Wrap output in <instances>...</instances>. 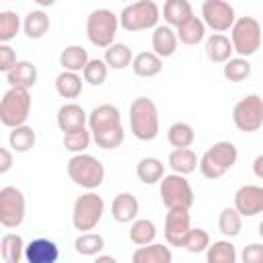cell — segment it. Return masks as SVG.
<instances>
[{"mask_svg": "<svg viewBox=\"0 0 263 263\" xmlns=\"http://www.w3.org/2000/svg\"><path fill=\"white\" fill-rule=\"evenodd\" d=\"M238 160V150L232 142H216L212 144L199 158V173L210 179V181H216L220 177H224Z\"/></svg>", "mask_w": 263, "mask_h": 263, "instance_id": "6da1fadb", "label": "cell"}, {"mask_svg": "<svg viewBox=\"0 0 263 263\" xmlns=\"http://www.w3.org/2000/svg\"><path fill=\"white\" fill-rule=\"evenodd\" d=\"M129 127L132 134L142 140V142H150L158 136V109L154 105L152 99L148 97H138L132 101L129 105Z\"/></svg>", "mask_w": 263, "mask_h": 263, "instance_id": "7a4b0ae2", "label": "cell"}, {"mask_svg": "<svg viewBox=\"0 0 263 263\" xmlns=\"http://www.w3.org/2000/svg\"><path fill=\"white\" fill-rule=\"evenodd\" d=\"M68 177L82 189L95 191L105 181V166L92 154H74L66 164Z\"/></svg>", "mask_w": 263, "mask_h": 263, "instance_id": "3957f363", "label": "cell"}, {"mask_svg": "<svg viewBox=\"0 0 263 263\" xmlns=\"http://www.w3.org/2000/svg\"><path fill=\"white\" fill-rule=\"evenodd\" d=\"M160 18V8L154 0H138L132 4H125L119 12V25L127 33L156 29Z\"/></svg>", "mask_w": 263, "mask_h": 263, "instance_id": "277c9868", "label": "cell"}, {"mask_svg": "<svg viewBox=\"0 0 263 263\" xmlns=\"http://www.w3.org/2000/svg\"><path fill=\"white\" fill-rule=\"evenodd\" d=\"M119 27V16L109 8H95L86 16V37L95 47L101 49H107L115 43V33Z\"/></svg>", "mask_w": 263, "mask_h": 263, "instance_id": "5b68a950", "label": "cell"}, {"mask_svg": "<svg viewBox=\"0 0 263 263\" xmlns=\"http://www.w3.org/2000/svg\"><path fill=\"white\" fill-rule=\"evenodd\" d=\"M261 39H263V29L255 16H240L230 29V41L238 58H249L257 53V49L261 47Z\"/></svg>", "mask_w": 263, "mask_h": 263, "instance_id": "8992f818", "label": "cell"}, {"mask_svg": "<svg viewBox=\"0 0 263 263\" xmlns=\"http://www.w3.org/2000/svg\"><path fill=\"white\" fill-rule=\"evenodd\" d=\"M31 113V95L27 88H8L0 101V121L6 127L25 125Z\"/></svg>", "mask_w": 263, "mask_h": 263, "instance_id": "52a82bcc", "label": "cell"}, {"mask_svg": "<svg viewBox=\"0 0 263 263\" xmlns=\"http://www.w3.org/2000/svg\"><path fill=\"white\" fill-rule=\"evenodd\" d=\"M158 185H160L158 187L160 201L166 205V210H173V208L191 210V205L195 201V193H193V187L187 181V177L171 173V175H164Z\"/></svg>", "mask_w": 263, "mask_h": 263, "instance_id": "ba28073f", "label": "cell"}, {"mask_svg": "<svg viewBox=\"0 0 263 263\" xmlns=\"http://www.w3.org/2000/svg\"><path fill=\"white\" fill-rule=\"evenodd\" d=\"M105 214V201L99 193L88 191L82 193L80 197H76L74 208H72V224L76 230L82 232H90L103 218Z\"/></svg>", "mask_w": 263, "mask_h": 263, "instance_id": "9c48e42d", "label": "cell"}, {"mask_svg": "<svg viewBox=\"0 0 263 263\" xmlns=\"http://www.w3.org/2000/svg\"><path fill=\"white\" fill-rule=\"evenodd\" d=\"M232 121L236 129L245 134H253L263 127V97L247 95L232 109Z\"/></svg>", "mask_w": 263, "mask_h": 263, "instance_id": "30bf717a", "label": "cell"}, {"mask_svg": "<svg viewBox=\"0 0 263 263\" xmlns=\"http://www.w3.org/2000/svg\"><path fill=\"white\" fill-rule=\"evenodd\" d=\"M27 214V199L25 193L14 187L6 185L0 189V224L4 228H18Z\"/></svg>", "mask_w": 263, "mask_h": 263, "instance_id": "8fae6325", "label": "cell"}, {"mask_svg": "<svg viewBox=\"0 0 263 263\" xmlns=\"http://www.w3.org/2000/svg\"><path fill=\"white\" fill-rule=\"evenodd\" d=\"M201 21L216 33L230 31L236 23L234 6L226 0H205L201 4Z\"/></svg>", "mask_w": 263, "mask_h": 263, "instance_id": "7c38bea8", "label": "cell"}, {"mask_svg": "<svg viewBox=\"0 0 263 263\" xmlns=\"http://www.w3.org/2000/svg\"><path fill=\"white\" fill-rule=\"evenodd\" d=\"M88 129L92 134V138L95 136H103V134H111V132H117V129H123L119 109L115 105H111V103L95 107L88 113Z\"/></svg>", "mask_w": 263, "mask_h": 263, "instance_id": "4fadbf2b", "label": "cell"}, {"mask_svg": "<svg viewBox=\"0 0 263 263\" xmlns=\"http://www.w3.org/2000/svg\"><path fill=\"white\" fill-rule=\"evenodd\" d=\"M191 230V216L189 210H181V208H173L166 212L164 218V238L171 247H183L185 236Z\"/></svg>", "mask_w": 263, "mask_h": 263, "instance_id": "5bb4252c", "label": "cell"}, {"mask_svg": "<svg viewBox=\"0 0 263 263\" xmlns=\"http://www.w3.org/2000/svg\"><path fill=\"white\" fill-rule=\"evenodd\" d=\"M234 210L242 218H253L263 214V187L261 185H242L234 193Z\"/></svg>", "mask_w": 263, "mask_h": 263, "instance_id": "9a60e30c", "label": "cell"}, {"mask_svg": "<svg viewBox=\"0 0 263 263\" xmlns=\"http://www.w3.org/2000/svg\"><path fill=\"white\" fill-rule=\"evenodd\" d=\"M58 259H60V249L51 238L39 236L25 247L27 263H58Z\"/></svg>", "mask_w": 263, "mask_h": 263, "instance_id": "2e32d148", "label": "cell"}, {"mask_svg": "<svg viewBox=\"0 0 263 263\" xmlns=\"http://www.w3.org/2000/svg\"><path fill=\"white\" fill-rule=\"evenodd\" d=\"M55 121H58V127L64 134H68V132H76V129L86 127L88 125V113L78 103H64L58 109Z\"/></svg>", "mask_w": 263, "mask_h": 263, "instance_id": "e0dca14e", "label": "cell"}, {"mask_svg": "<svg viewBox=\"0 0 263 263\" xmlns=\"http://www.w3.org/2000/svg\"><path fill=\"white\" fill-rule=\"evenodd\" d=\"M140 212V203H138V197L134 193H127V191H121L113 197V203H111V216L115 222L119 224H127L132 220H136Z\"/></svg>", "mask_w": 263, "mask_h": 263, "instance_id": "ac0fdd59", "label": "cell"}, {"mask_svg": "<svg viewBox=\"0 0 263 263\" xmlns=\"http://www.w3.org/2000/svg\"><path fill=\"white\" fill-rule=\"evenodd\" d=\"M177 45H179V37H177V31L168 25H158L152 33V51L158 55V58H171L175 51H177Z\"/></svg>", "mask_w": 263, "mask_h": 263, "instance_id": "d6986e66", "label": "cell"}, {"mask_svg": "<svg viewBox=\"0 0 263 263\" xmlns=\"http://www.w3.org/2000/svg\"><path fill=\"white\" fill-rule=\"evenodd\" d=\"M10 88H33L37 84V66L29 60H18L16 66L6 74Z\"/></svg>", "mask_w": 263, "mask_h": 263, "instance_id": "ffe728a7", "label": "cell"}, {"mask_svg": "<svg viewBox=\"0 0 263 263\" xmlns=\"http://www.w3.org/2000/svg\"><path fill=\"white\" fill-rule=\"evenodd\" d=\"M234 53L232 41L230 37H226L224 33H214L205 39V55L210 62L214 64H226Z\"/></svg>", "mask_w": 263, "mask_h": 263, "instance_id": "44dd1931", "label": "cell"}, {"mask_svg": "<svg viewBox=\"0 0 263 263\" xmlns=\"http://www.w3.org/2000/svg\"><path fill=\"white\" fill-rule=\"evenodd\" d=\"M160 14L164 16V23L168 27L177 29L193 16V8H191V2L187 0H166L160 8Z\"/></svg>", "mask_w": 263, "mask_h": 263, "instance_id": "7402d4cb", "label": "cell"}, {"mask_svg": "<svg viewBox=\"0 0 263 263\" xmlns=\"http://www.w3.org/2000/svg\"><path fill=\"white\" fill-rule=\"evenodd\" d=\"M132 263H173V251L160 242L138 247L132 255Z\"/></svg>", "mask_w": 263, "mask_h": 263, "instance_id": "603a6c76", "label": "cell"}, {"mask_svg": "<svg viewBox=\"0 0 263 263\" xmlns=\"http://www.w3.org/2000/svg\"><path fill=\"white\" fill-rule=\"evenodd\" d=\"M132 70L140 78H154L162 72V58H158L154 51H140L134 55Z\"/></svg>", "mask_w": 263, "mask_h": 263, "instance_id": "cb8c5ba5", "label": "cell"}, {"mask_svg": "<svg viewBox=\"0 0 263 263\" xmlns=\"http://www.w3.org/2000/svg\"><path fill=\"white\" fill-rule=\"evenodd\" d=\"M90 62L88 51L82 45H68L60 51V66L66 72H82L86 68V64Z\"/></svg>", "mask_w": 263, "mask_h": 263, "instance_id": "d4e9b609", "label": "cell"}, {"mask_svg": "<svg viewBox=\"0 0 263 263\" xmlns=\"http://www.w3.org/2000/svg\"><path fill=\"white\" fill-rule=\"evenodd\" d=\"M168 166L173 168V173L187 177L199 166V160L191 148H177L168 154Z\"/></svg>", "mask_w": 263, "mask_h": 263, "instance_id": "484cf974", "label": "cell"}, {"mask_svg": "<svg viewBox=\"0 0 263 263\" xmlns=\"http://www.w3.org/2000/svg\"><path fill=\"white\" fill-rule=\"evenodd\" d=\"M25 240L21 238V234L14 232H6L0 238V255L4 263H21L25 259Z\"/></svg>", "mask_w": 263, "mask_h": 263, "instance_id": "4316f807", "label": "cell"}, {"mask_svg": "<svg viewBox=\"0 0 263 263\" xmlns=\"http://www.w3.org/2000/svg\"><path fill=\"white\" fill-rule=\"evenodd\" d=\"M175 31L183 45H197L205 39V23L195 14L189 21H185L181 27H177Z\"/></svg>", "mask_w": 263, "mask_h": 263, "instance_id": "83f0119b", "label": "cell"}, {"mask_svg": "<svg viewBox=\"0 0 263 263\" xmlns=\"http://www.w3.org/2000/svg\"><path fill=\"white\" fill-rule=\"evenodd\" d=\"M136 175L144 185H154L160 183L164 177V164L162 160L154 158V156H144L138 164H136Z\"/></svg>", "mask_w": 263, "mask_h": 263, "instance_id": "f1b7e54d", "label": "cell"}, {"mask_svg": "<svg viewBox=\"0 0 263 263\" xmlns=\"http://www.w3.org/2000/svg\"><path fill=\"white\" fill-rule=\"evenodd\" d=\"M55 90L62 99H76L82 92V78L76 72H66L62 70L55 76Z\"/></svg>", "mask_w": 263, "mask_h": 263, "instance_id": "f546056e", "label": "cell"}, {"mask_svg": "<svg viewBox=\"0 0 263 263\" xmlns=\"http://www.w3.org/2000/svg\"><path fill=\"white\" fill-rule=\"evenodd\" d=\"M23 31L29 39H41L49 31V16L43 10H31L23 21Z\"/></svg>", "mask_w": 263, "mask_h": 263, "instance_id": "4dcf8cb0", "label": "cell"}, {"mask_svg": "<svg viewBox=\"0 0 263 263\" xmlns=\"http://www.w3.org/2000/svg\"><path fill=\"white\" fill-rule=\"evenodd\" d=\"M105 64L113 70H125L127 66H132L134 62V55H132V49L125 45V43H113L111 47L105 49V55H103Z\"/></svg>", "mask_w": 263, "mask_h": 263, "instance_id": "1f68e13d", "label": "cell"}, {"mask_svg": "<svg viewBox=\"0 0 263 263\" xmlns=\"http://www.w3.org/2000/svg\"><path fill=\"white\" fill-rule=\"evenodd\" d=\"M238 255L230 240H214L205 251V263H236Z\"/></svg>", "mask_w": 263, "mask_h": 263, "instance_id": "d6a6232c", "label": "cell"}, {"mask_svg": "<svg viewBox=\"0 0 263 263\" xmlns=\"http://www.w3.org/2000/svg\"><path fill=\"white\" fill-rule=\"evenodd\" d=\"M166 140L168 144L177 150V148H191V144L195 142V132L189 123L185 121H175L168 132H166Z\"/></svg>", "mask_w": 263, "mask_h": 263, "instance_id": "836d02e7", "label": "cell"}, {"mask_svg": "<svg viewBox=\"0 0 263 263\" xmlns=\"http://www.w3.org/2000/svg\"><path fill=\"white\" fill-rule=\"evenodd\" d=\"M35 142H37V134L27 123L18 125V127H12L10 134H8V144L14 152H29L35 146Z\"/></svg>", "mask_w": 263, "mask_h": 263, "instance_id": "e575fe53", "label": "cell"}, {"mask_svg": "<svg viewBox=\"0 0 263 263\" xmlns=\"http://www.w3.org/2000/svg\"><path fill=\"white\" fill-rule=\"evenodd\" d=\"M156 238V226L152 220L148 218H140V220H134L132 222V228H129V240L138 247H146V245H152Z\"/></svg>", "mask_w": 263, "mask_h": 263, "instance_id": "d590c367", "label": "cell"}, {"mask_svg": "<svg viewBox=\"0 0 263 263\" xmlns=\"http://www.w3.org/2000/svg\"><path fill=\"white\" fill-rule=\"evenodd\" d=\"M74 249L82 257H97L105 249V238L97 232H82L74 240Z\"/></svg>", "mask_w": 263, "mask_h": 263, "instance_id": "8d00e7d4", "label": "cell"}, {"mask_svg": "<svg viewBox=\"0 0 263 263\" xmlns=\"http://www.w3.org/2000/svg\"><path fill=\"white\" fill-rule=\"evenodd\" d=\"M218 228L224 236L232 238V236H238L240 234V228H242V216L232 208H224L218 216Z\"/></svg>", "mask_w": 263, "mask_h": 263, "instance_id": "74e56055", "label": "cell"}, {"mask_svg": "<svg viewBox=\"0 0 263 263\" xmlns=\"http://www.w3.org/2000/svg\"><path fill=\"white\" fill-rule=\"evenodd\" d=\"M251 64H249V60L247 58H230L226 64H224V68H222V74H224V78L228 80V82H242V80H247L249 76H251Z\"/></svg>", "mask_w": 263, "mask_h": 263, "instance_id": "f35d334b", "label": "cell"}, {"mask_svg": "<svg viewBox=\"0 0 263 263\" xmlns=\"http://www.w3.org/2000/svg\"><path fill=\"white\" fill-rule=\"evenodd\" d=\"M90 142H92V134H90V129H86V127L76 129V132H68V134H64V138H62L64 148H66L68 152H72V154H84V150L90 146Z\"/></svg>", "mask_w": 263, "mask_h": 263, "instance_id": "ab89813d", "label": "cell"}, {"mask_svg": "<svg viewBox=\"0 0 263 263\" xmlns=\"http://www.w3.org/2000/svg\"><path fill=\"white\" fill-rule=\"evenodd\" d=\"M21 16L12 10H2L0 12V43H8L16 37L21 31Z\"/></svg>", "mask_w": 263, "mask_h": 263, "instance_id": "60d3db41", "label": "cell"}, {"mask_svg": "<svg viewBox=\"0 0 263 263\" xmlns=\"http://www.w3.org/2000/svg\"><path fill=\"white\" fill-rule=\"evenodd\" d=\"M107 74H109V66L105 64V60H99V58H92L82 70V78L90 86H101L107 80Z\"/></svg>", "mask_w": 263, "mask_h": 263, "instance_id": "b9f144b4", "label": "cell"}, {"mask_svg": "<svg viewBox=\"0 0 263 263\" xmlns=\"http://www.w3.org/2000/svg\"><path fill=\"white\" fill-rule=\"evenodd\" d=\"M210 245H212V238L203 228H191L183 240V249L189 253H205Z\"/></svg>", "mask_w": 263, "mask_h": 263, "instance_id": "7bdbcfd3", "label": "cell"}, {"mask_svg": "<svg viewBox=\"0 0 263 263\" xmlns=\"http://www.w3.org/2000/svg\"><path fill=\"white\" fill-rule=\"evenodd\" d=\"M16 51L8 43H0V72L8 74L16 66Z\"/></svg>", "mask_w": 263, "mask_h": 263, "instance_id": "ee69618b", "label": "cell"}, {"mask_svg": "<svg viewBox=\"0 0 263 263\" xmlns=\"http://www.w3.org/2000/svg\"><path fill=\"white\" fill-rule=\"evenodd\" d=\"M242 263H263V242H251L240 251Z\"/></svg>", "mask_w": 263, "mask_h": 263, "instance_id": "f6af8a7d", "label": "cell"}, {"mask_svg": "<svg viewBox=\"0 0 263 263\" xmlns=\"http://www.w3.org/2000/svg\"><path fill=\"white\" fill-rule=\"evenodd\" d=\"M12 168V154L8 148H0V175H6Z\"/></svg>", "mask_w": 263, "mask_h": 263, "instance_id": "bcb514c9", "label": "cell"}, {"mask_svg": "<svg viewBox=\"0 0 263 263\" xmlns=\"http://www.w3.org/2000/svg\"><path fill=\"white\" fill-rule=\"evenodd\" d=\"M253 173H255L257 179L263 181V154H259V156L253 160Z\"/></svg>", "mask_w": 263, "mask_h": 263, "instance_id": "7dc6e473", "label": "cell"}, {"mask_svg": "<svg viewBox=\"0 0 263 263\" xmlns=\"http://www.w3.org/2000/svg\"><path fill=\"white\" fill-rule=\"evenodd\" d=\"M92 263H119V261L115 257H111V255H97V259Z\"/></svg>", "mask_w": 263, "mask_h": 263, "instance_id": "c3c4849f", "label": "cell"}, {"mask_svg": "<svg viewBox=\"0 0 263 263\" xmlns=\"http://www.w3.org/2000/svg\"><path fill=\"white\" fill-rule=\"evenodd\" d=\"M259 236L263 238V220H261V224H259Z\"/></svg>", "mask_w": 263, "mask_h": 263, "instance_id": "681fc988", "label": "cell"}]
</instances>
